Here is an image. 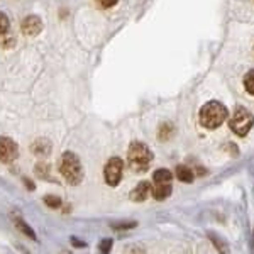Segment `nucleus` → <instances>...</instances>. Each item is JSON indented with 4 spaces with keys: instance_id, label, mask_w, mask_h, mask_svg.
Segmentation results:
<instances>
[{
    "instance_id": "nucleus-1",
    "label": "nucleus",
    "mask_w": 254,
    "mask_h": 254,
    "mask_svg": "<svg viewBox=\"0 0 254 254\" xmlns=\"http://www.w3.org/2000/svg\"><path fill=\"white\" fill-rule=\"evenodd\" d=\"M60 173L69 185H80L83 180V166H81L80 158L71 151L63 153V156L60 158Z\"/></svg>"
},
{
    "instance_id": "nucleus-2",
    "label": "nucleus",
    "mask_w": 254,
    "mask_h": 254,
    "mask_svg": "<svg viewBox=\"0 0 254 254\" xmlns=\"http://www.w3.org/2000/svg\"><path fill=\"white\" fill-rule=\"evenodd\" d=\"M229 112L227 107L220 102H207L202 109H200V124L205 129H217L219 126H222V122L227 119Z\"/></svg>"
},
{
    "instance_id": "nucleus-3",
    "label": "nucleus",
    "mask_w": 254,
    "mask_h": 254,
    "mask_svg": "<svg viewBox=\"0 0 254 254\" xmlns=\"http://www.w3.org/2000/svg\"><path fill=\"white\" fill-rule=\"evenodd\" d=\"M127 161H129V166L132 168V171L142 173L149 168L151 161H153V151L144 142L134 141L129 146V151H127Z\"/></svg>"
},
{
    "instance_id": "nucleus-4",
    "label": "nucleus",
    "mask_w": 254,
    "mask_h": 254,
    "mask_svg": "<svg viewBox=\"0 0 254 254\" xmlns=\"http://www.w3.org/2000/svg\"><path fill=\"white\" fill-rule=\"evenodd\" d=\"M253 126H254V116L248 109L243 107H237L234 110V114H232L231 121H229V127L234 130V134L241 137L248 136V132L253 129Z\"/></svg>"
},
{
    "instance_id": "nucleus-5",
    "label": "nucleus",
    "mask_w": 254,
    "mask_h": 254,
    "mask_svg": "<svg viewBox=\"0 0 254 254\" xmlns=\"http://www.w3.org/2000/svg\"><path fill=\"white\" fill-rule=\"evenodd\" d=\"M122 173H124V161L117 156L110 158L107 161V165H105V170H104V176H105L107 185L117 187L122 180Z\"/></svg>"
},
{
    "instance_id": "nucleus-6",
    "label": "nucleus",
    "mask_w": 254,
    "mask_h": 254,
    "mask_svg": "<svg viewBox=\"0 0 254 254\" xmlns=\"http://www.w3.org/2000/svg\"><path fill=\"white\" fill-rule=\"evenodd\" d=\"M19 156V147L14 139L10 137H0V161L12 163Z\"/></svg>"
},
{
    "instance_id": "nucleus-7",
    "label": "nucleus",
    "mask_w": 254,
    "mask_h": 254,
    "mask_svg": "<svg viewBox=\"0 0 254 254\" xmlns=\"http://www.w3.org/2000/svg\"><path fill=\"white\" fill-rule=\"evenodd\" d=\"M20 31L26 36H38L43 31V20L38 15H27L26 19L20 22Z\"/></svg>"
},
{
    "instance_id": "nucleus-8",
    "label": "nucleus",
    "mask_w": 254,
    "mask_h": 254,
    "mask_svg": "<svg viewBox=\"0 0 254 254\" xmlns=\"http://www.w3.org/2000/svg\"><path fill=\"white\" fill-rule=\"evenodd\" d=\"M31 151H32V154H36V156L46 158L48 154L51 153V142H49L48 139H44V137L36 139V141L31 144Z\"/></svg>"
},
{
    "instance_id": "nucleus-9",
    "label": "nucleus",
    "mask_w": 254,
    "mask_h": 254,
    "mask_svg": "<svg viewBox=\"0 0 254 254\" xmlns=\"http://www.w3.org/2000/svg\"><path fill=\"white\" fill-rule=\"evenodd\" d=\"M151 193V185L149 182H141L139 185L130 191V200L132 202H144V200Z\"/></svg>"
},
{
    "instance_id": "nucleus-10",
    "label": "nucleus",
    "mask_w": 254,
    "mask_h": 254,
    "mask_svg": "<svg viewBox=\"0 0 254 254\" xmlns=\"http://www.w3.org/2000/svg\"><path fill=\"white\" fill-rule=\"evenodd\" d=\"M151 191H153V196L156 200H165L171 195L173 188H171V183H156Z\"/></svg>"
},
{
    "instance_id": "nucleus-11",
    "label": "nucleus",
    "mask_w": 254,
    "mask_h": 254,
    "mask_svg": "<svg viewBox=\"0 0 254 254\" xmlns=\"http://www.w3.org/2000/svg\"><path fill=\"white\" fill-rule=\"evenodd\" d=\"M175 173H176V178H178L180 182H183V183H191V182H193V171H191L190 168L185 166V165L176 166Z\"/></svg>"
},
{
    "instance_id": "nucleus-12",
    "label": "nucleus",
    "mask_w": 254,
    "mask_h": 254,
    "mask_svg": "<svg viewBox=\"0 0 254 254\" xmlns=\"http://www.w3.org/2000/svg\"><path fill=\"white\" fill-rule=\"evenodd\" d=\"M171 178H173V175H171V171L166 170V168H159L153 175L154 183H171Z\"/></svg>"
},
{
    "instance_id": "nucleus-13",
    "label": "nucleus",
    "mask_w": 254,
    "mask_h": 254,
    "mask_svg": "<svg viewBox=\"0 0 254 254\" xmlns=\"http://www.w3.org/2000/svg\"><path fill=\"white\" fill-rule=\"evenodd\" d=\"M15 225H17V229H19L20 232H22V234H26L27 237H29V239L36 241V232L32 231V229L26 222H24L22 219H15Z\"/></svg>"
},
{
    "instance_id": "nucleus-14",
    "label": "nucleus",
    "mask_w": 254,
    "mask_h": 254,
    "mask_svg": "<svg viewBox=\"0 0 254 254\" xmlns=\"http://www.w3.org/2000/svg\"><path fill=\"white\" fill-rule=\"evenodd\" d=\"M175 129L171 124H163L161 127H159V132H158V137L161 139V141H168L171 136H173Z\"/></svg>"
},
{
    "instance_id": "nucleus-15",
    "label": "nucleus",
    "mask_w": 254,
    "mask_h": 254,
    "mask_svg": "<svg viewBox=\"0 0 254 254\" xmlns=\"http://www.w3.org/2000/svg\"><path fill=\"white\" fill-rule=\"evenodd\" d=\"M208 237H210V241L214 243V246L217 248V251H219L220 254H225V253H227V244H225L224 241L220 239V237H217L215 234H208Z\"/></svg>"
},
{
    "instance_id": "nucleus-16",
    "label": "nucleus",
    "mask_w": 254,
    "mask_h": 254,
    "mask_svg": "<svg viewBox=\"0 0 254 254\" xmlns=\"http://www.w3.org/2000/svg\"><path fill=\"white\" fill-rule=\"evenodd\" d=\"M244 87L248 90V93L254 95V69L248 71V75L244 76Z\"/></svg>"
},
{
    "instance_id": "nucleus-17",
    "label": "nucleus",
    "mask_w": 254,
    "mask_h": 254,
    "mask_svg": "<svg viewBox=\"0 0 254 254\" xmlns=\"http://www.w3.org/2000/svg\"><path fill=\"white\" fill-rule=\"evenodd\" d=\"M34 171H36V175H38L39 178H43V180L49 178V166L46 165V163H39V165H36Z\"/></svg>"
},
{
    "instance_id": "nucleus-18",
    "label": "nucleus",
    "mask_w": 254,
    "mask_h": 254,
    "mask_svg": "<svg viewBox=\"0 0 254 254\" xmlns=\"http://www.w3.org/2000/svg\"><path fill=\"white\" fill-rule=\"evenodd\" d=\"M9 29H10V20L2 10H0V36L9 32Z\"/></svg>"
},
{
    "instance_id": "nucleus-19",
    "label": "nucleus",
    "mask_w": 254,
    "mask_h": 254,
    "mask_svg": "<svg viewBox=\"0 0 254 254\" xmlns=\"http://www.w3.org/2000/svg\"><path fill=\"white\" fill-rule=\"evenodd\" d=\"M44 203L51 208H60L61 207V198L56 195H46L44 196Z\"/></svg>"
},
{
    "instance_id": "nucleus-20",
    "label": "nucleus",
    "mask_w": 254,
    "mask_h": 254,
    "mask_svg": "<svg viewBox=\"0 0 254 254\" xmlns=\"http://www.w3.org/2000/svg\"><path fill=\"white\" fill-rule=\"evenodd\" d=\"M110 249H112V239L100 241V244H98V251H100L102 254H109Z\"/></svg>"
},
{
    "instance_id": "nucleus-21",
    "label": "nucleus",
    "mask_w": 254,
    "mask_h": 254,
    "mask_svg": "<svg viewBox=\"0 0 254 254\" xmlns=\"http://www.w3.org/2000/svg\"><path fill=\"white\" fill-rule=\"evenodd\" d=\"M137 225V222H116L112 224V229L116 231H124V229H134Z\"/></svg>"
},
{
    "instance_id": "nucleus-22",
    "label": "nucleus",
    "mask_w": 254,
    "mask_h": 254,
    "mask_svg": "<svg viewBox=\"0 0 254 254\" xmlns=\"http://www.w3.org/2000/svg\"><path fill=\"white\" fill-rule=\"evenodd\" d=\"M119 0H97V3L100 7H104V9H109V7H114Z\"/></svg>"
},
{
    "instance_id": "nucleus-23",
    "label": "nucleus",
    "mask_w": 254,
    "mask_h": 254,
    "mask_svg": "<svg viewBox=\"0 0 254 254\" xmlns=\"http://www.w3.org/2000/svg\"><path fill=\"white\" fill-rule=\"evenodd\" d=\"M71 243H73V246H78V248H85V243H81V241H76V237H73Z\"/></svg>"
},
{
    "instance_id": "nucleus-24",
    "label": "nucleus",
    "mask_w": 254,
    "mask_h": 254,
    "mask_svg": "<svg viewBox=\"0 0 254 254\" xmlns=\"http://www.w3.org/2000/svg\"><path fill=\"white\" fill-rule=\"evenodd\" d=\"M24 183H26L27 185V188H29V190H34V185H32V182L29 178H24Z\"/></svg>"
}]
</instances>
